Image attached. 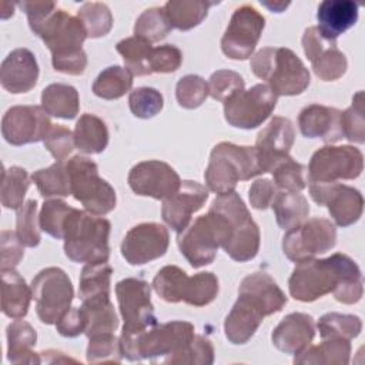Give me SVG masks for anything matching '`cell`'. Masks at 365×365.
<instances>
[{"label":"cell","instance_id":"cell-11","mask_svg":"<svg viewBox=\"0 0 365 365\" xmlns=\"http://www.w3.org/2000/svg\"><path fill=\"white\" fill-rule=\"evenodd\" d=\"M335 244V225L327 218L315 217L287 230L282 238V251L288 259L299 262L329 251Z\"/></svg>","mask_w":365,"mask_h":365},{"label":"cell","instance_id":"cell-59","mask_svg":"<svg viewBox=\"0 0 365 365\" xmlns=\"http://www.w3.org/2000/svg\"><path fill=\"white\" fill-rule=\"evenodd\" d=\"M87 328V319L84 315V311L81 307L78 308H70L57 322L56 329L60 335L67 338L78 336L80 334H84Z\"/></svg>","mask_w":365,"mask_h":365},{"label":"cell","instance_id":"cell-50","mask_svg":"<svg viewBox=\"0 0 365 365\" xmlns=\"http://www.w3.org/2000/svg\"><path fill=\"white\" fill-rule=\"evenodd\" d=\"M87 346V362L100 364V362H121L123 352L120 346V338L113 332L97 334L88 338Z\"/></svg>","mask_w":365,"mask_h":365},{"label":"cell","instance_id":"cell-26","mask_svg":"<svg viewBox=\"0 0 365 365\" xmlns=\"http://www.w3.org/2000/svg\"><path fill=\"white\" fill-rule=\"evenodd\" d=\"M317 20V29L321 34L329 40H336L356 23L358 4L351 0H325L318 6Z\"/></svg>","mask_w":365,"mask_h":365},{"label":"cell","instance_id":"cell-12","mask_svg":"<svg viewBox=\"0 0 365 365\" xmlns=\"http://www.w3.org/2000/svg\"><path fill=\"white\" fill-rule=\"evenodd\" d=\"M278 96L267 84L241 90L224 101V117L237 128L251 130L261 125L274 111Z\"/></svg>","mask_w":365,"mask_h":365},{"label":"cell","instance_id":"cell-20","mask_svg":"<svg viewBox=\"0 0 365 365\" xmlns=\"http://www.w3.org/2000/svg\"><path fill=\"white\" fill-rule=\"evenodd\" d=\"M208 200V190L191 180L181 181L180 188L164 200L161 215L164 222L177 232L185 230L194 212L200 211Z\"/></svg>","mask_w":365,"mask_h":365},{"label":"cell","instance_id":"cell-16","mask_svg":"<svg viewBox=\"0 0 365 365\" xmlns=\"http://www.w3.org/2000/svg\"><path fill=\"white\" fill-rule=\"evenodd\" d=\"M312 200L325 205L339 227L355 224L364 210V197L359 190L339 182H309Z\"/></svg>","mask_w":365,"mask_h":365},{"label":"cell","instance_id":"cell-37","mask_svg":"<svg viewBox=\"0 0 365 365\" xmlns=\"http://www.w3.org/2000/svg\"><path fill=\"white\" fill-rule=\"evenodd\" d=\"M259 240V228L254 220H250L244 224V227H240V230H237L231 235V238L222 248L227 255L234 261L247 262L255 258V255L258 254Z\"/></svg>","mask_w":365,"mask_h":365},{"label":"cell","instance_id":"cell-5","mask_svg":"<svg viewBox=\"0 0 365 365\" xmlns=\"http://www.w3.org/2000/svg\"><path fill=\"white\" fill-rule=\"evenodd\" d=\"M259 174L264 171L255 147L222 141L212 148L204 178L208 190L227 194L234 191L238 181H247Z\"/></svg>","mask_w":365,"mask_h":365},{"label":"cell","instance_id":"cell-45","mask_svg":"<svg viewBox=\"0 0 365 365\" xmlns=\"http://www.w3.org/2000/svg\"><path fill=\"white\" fill-rule=\"evenodd\" d=\"M171 29L173 27L164 7H151L144 10L137 17L134 24V36L141 37L148 43H157L167 37Z\"/></svg>","mask_w":365,"mask_h":365},{"label":"cell","instance_id":"cell-19","mask_svg":"<svg viewBox=\"0 0 365 365\" xmlns=\"http://www.w3.org/2000/svg\"><path fill=\"white\" fill-rule=\"evenodd\" d=\"M302 47L315 76L322 81H335L345 74L348 67L345 54L338 48L336 40L324 37L317 26L304 31Z\"/></svg>","mask_w":365,"mask_h":365},{"label":"cell","instance_id":"cell-53","mask_svg":"<svg viewBox=\"0 0 365 365\" xmlns=\"http://www.w3.org/2000/svg\"><path fill=\"white\" fill-rule=\"evenodd\" d=\"M128 106L131 113L138 118H153L164 106L163 94L153 87H138L130 93Z\"/></svg>","mask_w":365,"mask_h":365},{"label":"cell","instance_id":"cell-55","mask_svg":"<svg viewBox=\"0 0 365 365\" xmlns=\"http://www.w3.org/2000/svg\"><path fill=\"white\" fill-rule=\"evenodd\" d=\"M244 78L232 70H217L208 81V91L214 100L225 101L235 93L244 90Z\"/></svg>","mask_w":365,"mask_h":365},{"label":"cell","instance_id":"cell-58","mask_svg":"<svg viewBox=\"0 0 365 365\" xmlns=\"http://www.w3.org/2000/svg\"><path fill=\"white\" fill-rule=\"evenodd\" d=\"M24 245L13 231L3 230L0 234V267L14 269L24 255Z\"/></svg>","mask_w":365,"mask_h":365},{"label":"cell","instance_id":"cell-27","mask_svg":"<svg viewBox=\"0 0 365 365\" xmlns=\"http://www.w3.org/2000/svg\"><path fill=\"white\" fill-rule=\"evenodd\" d=\"M31 298V287L16 269H1V311L6 317L24 318Z\"/></svg>","mask_w":365,"mask_h":365},{"label":"cell","instance_id":"cell-51","mask_svg":"<svg viewBox=\"0 0 365 365\" xmlns=\"http://www.w3.org/2000/svg\"><path fill=\"white\" fill-rule=\"evenodd\" d=\"M210 96L208 83L197 74H188L178 80L175 87V97L182 108H197Z\"/></svg>","mask_w":365,"mask_h":365},{"label":"cell","instance_id":"cell-4","mask_svg":"<svg viewBox=\"0 0 365 365\" xmlns=\"http://www.w3.org/2000/svg\"><path fill=\"white\" fill-rule=\"evenodd\" d=\"M108 220L73 208L64 222V252L74 262L98 264L110 257Z\"/></svg>","mask_w":365,"mask_h":365},{"label":"cell","instance_id":"cell-2","mask_svg":"<svg viewBox=\"0 0 365 365\" xmlns=\"http://www.w3.org/2000/svg\"><path fill=\"white\" fill-rule=\"evenodd\" d=\"M289 294L301 302H312L332 292L342 304H356L364 294L358 264L342 252L322 259H304L297 264L289 279Z\"/></svg>","mask_w":365,"mask_h":365},{"label":"cell","instance_id":"cell-35","mask_svg":"<svg viewBox=\"0 0 365 365\" xmlns=\"http://www.w3.org/2000/svg\"><path fill=\"white\" fill-rule=\"evenodd\" d=\"M81 309L84 311L87 319L86 335L87 338L97 334L114 332L118 327V317L114 311V305L110 301V297L94 298L83 301Z\"/></svg>","mask_w":365,"mask_h":365},{"label":"cell","instance_id":"cell-8","mask_svg":"<svg viewBox=\"0 0 365 365\" xmlns=\"http://www.w3.org/2000/svg\"><path fill=\"white\" fill-rule=\"evenodd\" d=\"M73 197L93 215H106L115 208L114 188L98 175L94 161L74 155L66 163Z\"/></svg>","mask_w":365,"mask_h":365},{"label":"cell","instance_id":"cell-14","mask_svg":"<svg viewBox=\"0 0 365 365\" xmlns=\"http://www.w3.org/2000/svg\"><path fill=\"white\" fill-rule=\"evenodd\" d=\"M115 295L124 319L123 331H144L157 324L147 281L141 278L121 279L115 285Z\"/></svg>","mask_w":365,"mask_h":365},{"label":"cell","instance_id":"cell-33","mask_svg":"<svg viewBox=\"0 0 365 365\" xmlns=\"http://www.w3.org/2000/svg\"><path fill=\"white\" fill-rule=\"evenodd\" d=\"M271 207L279 228L289 230L299 225L309 214V204L299 191H279L275 194Z\"/></svg>","mask_w":365,"mask_h":365},{"label":"cell","instance_id":"cell-6","mask_svg":"<svg viewBox=\"0 0 365 365\" xmlns=\"http://www.w3.org/2000/svg\"><path fill=\"white\" fill-rule=\"evenodd\" d=\"M250 67L277 96H297L309 86L308 68L287 47H262L251 57Z\"/></svg>","mask_w":365,"mask_h":365},{"label":"cell","instance_id":"cell-41","mask_svg":"<svg viewBox=\"0 0 365 365\" xmlns=\"http://www.w3.org/2000/svg\"><path fill=\"white\" fill-rule=\"evenodd\" d=\"M188 275L177 265L163 267L153 279V288L165 302L177 304L182 301Z\"/></svg>","mask_w":365,"mask_h":365},{"label":"cell","instance_id":"cell-38","mask_svg":"<svg viewBox=\"0 0 365 365\" xmlns=\"http://www.w3.org/2000/svg\"><path fill=\"white\" fill-rule=\"evenodd\" d=\"M133 86V74L127 67L110 66L104 68L93 84V93L104 100L123 97Z\"/></svg>","mask_w":365,"mask_h":365},{"label":"cell","instance_id":"cell-43","mask_svg":"<svg viewBox=\"0 0 365 365\" xmlns=\"http://www.w3.org/2000/svg\"><path fill=\"white\" fill-rule=\"evenodd\" d=\"M305 171V167L289 157V154L279 157L268 168V173H271L274 177L275 187L285 191L304 190L307 187Z\"/></svg>","mask_w":365,"mask_h":365},{"label":"cell","instance_id":"cell-44","mask_svg":"<svg viewBox=\"0 0 365 365\" xmlns=\"http://www.w3.org/2000/svg\"><path fill=\"white\" fill-rule=\"evenodd\" d=\"M317 328L322 339L325 338L352 339L361 334L362 321L356 315L328 312L319 318Z\"/></svg>","mask_w":365,"mask_h":365},{"label":"cell","instance_id":"cell-13","mask_svg":"<svg viewBox=\"0 0 365 365\" xmlns=\"http://www.w3.org/2000/svg\"><path fill=\"white\" fill-rule=\"evenodd\" d=\"M265 27L264 16L251 4L237 7L221 38L222 53L232 60L251 57Z\"/></svg>","mask_w":365,"mask_h":365},{"label":"cell","instance_id":"cell-42","mask_svg":"<svg viewBox=\"0 0 365 365\" xmlns=\"http://www.w3.org/2000/svg\"><path fill=\"white\" fill-rule=\"evenodd\" d=\"M30 187V178L24 168L11 165L3 170L1 177V204L4 208L17 210L24 202L26 192Z\"/></svg>","mask_w":365,"mask_h":365},{"label":"cell","instance_id":"cell-25","mask_svg":"<svg viewBox=\"0 0 365 365\" xmlns=\"http://www.w3.org/2000/svg\"><path fill=\"white\" fill-rule=\"evenodd\" d=\"M341 111L322 106L309 104L298 115L299 131L307 138H321L325 143H336L344 138L339 124Z\"/></svg>","mask_w":365,"mask_h":365},{"label":"cell","instance_id":"cell-61","mask_svg":"<svg viewBox=\"0 0 365 365\" xmlns=\"http://www.w3.org/2000/svg\"><path fill=\"white\" fill-rule=\"evenodd\" d=\"M261 3L275 13H281L282 9H287L289 6V3H268V1H261Z\"/></svg>","mask_w":365,"mask_h":365},{"label":"cell","instance_id":"cell-10","mask_svg":"<svg viewBox=\"0 0 365 365\" xmlns=\"http://www.w3.org/2000/svg\"><path fill=\"white\" fill-rule=\"evenodd\" d=\"M364 170V155L354 145H325L317 150L308 165L309 182L355 180Z\"/></svg>","mask_w":365,"mask_h":365},{"label":"cell","instance_id":"cell-30","mask_svg":"<svg viewBox=\"0 0 365 365\" xmlns=\"http://www.w3.org/2000/svg\"><path fill=\"white\" fill-rule=\"evenodd\" d=\"M351 344L345 338H325L319 345L307 346L297 354L294 364L346 365L349 362Z\"/></svg>","mask_w":365,"mask_h":365},{"label":"cell","instance_id":"cell-56","mask_svg":"<svg viewBox=\"0 0 365 365\" xmlns=\"http://www.w3.org/2000/svg\"><path fill=\"white\" fill-rule=\"evenodd\" d=\"M74 133L64 125H53L44 138V147L57 161H64L74 150Z\"/></svg>","mask_w":365,"mask_h":365},{"label":"cell","instance_id":"cell-48","mask_svg":"<svg viewBox=\"0 0 365 365\" xmlns=\"http://www.w3.org/2000/svg\"><path fill=\"white\" fill-rule=\"evenodd\" d=\"M339 124L342 135L356 144L365 143V120H364V93L358 91L354 98L352 104L345 110L341 111Z\"/></svg>","mask_w":365,"mask_h":365},{"label":"cell","instance_id":"cell-54","mask_svg":"<svg viewBox=\"0 0 365 365\" xmlns=\"http://www.w3.org/2000/svg\"><path fill=\"white\" fill-rule=\"evenodd\" d=\"M214 362V346L202 335H194L191 342L178 354L168 358L164 364H200L211 365Z\"/></svg>","mask_w":365,"mask_h":365},{"label":"cell","instance_id":"cell-39","mask_svg":"<svg viewBox=\"0 0 365 365\" xmlns=\"http://www.w3.org/2000/svg\"><path fill=\"white\" fill-rule=\"evenodd\" d=\"M117 51L121 54L125 67L133 76H148L151 74L150 58L153 46L147 40L133 36L117 43Z\"/></svg>","mask_w":365,"mask_h":365},{"label":"cell","instance_id":"cell-22","mask_svg":"<svg viewBox=\"0 0 365 365\" xmlns=\"http://www.w3.org/2000/svg\"><path fill=\"white\" fill-rule=\"evenodd\" d=\"M38 78L36 56L29 48H16L7 54L0 67V83L11 94L27 93Z\"/></svg>","mask_w":365,"mask_h":365},{"label":"cell","instance_id":"cell-29","mask_svg":"<svg viewBox=\"0 0 365 365\" xmlns=\"http://www.w3.org/2000/svg\"><path fill=\"white\" fill-rule=\"evenodd\" d=\"M36 329L23 319L7 327V359L11 364H40L41 358L31 348L36 345Z\"/></svg>","mask_w":365,"mask_h":365},{"label":"cell","instance_id":"cell-15","mask_svg":"<svg viewBox=\"0 0 365 365\" xmlns=\"http://www.w3.org/2000/svg\"><path fill=\"white\" fill-rule=\"evenodd\" d=\"M53 124L41 106H14L1 118L3 138L11 145L44 141Z\"/></svg>","mask_w":365,"mask_h":365},{"label":"cell","instance_id":"cell-1","mask_svg":"<svg viewBox=\"0 0 365 365\" xmlns=\"http://www.w3.org/2000/svg\"><path fill=\"white\" fill-rule=\"evenodd\" d=\"M19 6L26 11L31 31L51 51L54 70L70 76L83 74L87 54L81 44L88 36L81 20L53 1H20Z\"/></svg>","mask_w":365,"mask_h":365},{"label":"cell","instance_id":"cell-31","mask_svg":"<svg viewBox=\"0 0 365 365\" xmlns=\"http://www.w3.org/2000/svg\"><path fill=\"white\" fill-rule=\"evenodd\" d=\"M41 107L48 115L73 120L78 114V93L70 84L53 83L41 93Z\"/></svg>","mask_w":365,"mask_h":365},{"label":"cell","instance_id":"cell-3","mask_svg":"<svg viewBox=\"0 0 365 365\" xmlns=\"http://www.w3.org/2000/svg\"><path fill=\"white\" fill-rule=\"evenodd\" d=\"M194 338V325L187 321L155 324L144 331H121L120 346L128 361L165 362Z\"/></svg>","mask_w":365,"mask_h":365},{"label":"cell","instance_id":"cell-40","mask_svg":"<svg viewBox=\"0 0 365 365\" xmlns=\"http://www.w3.org/2000/svg\"><path fill=\"white\" fill-rule=\"evenodd\" d=\"M113 268L107 262L86 264L80 275V299L88 301L101 297H110V279Z\"/></svg>","mask_w":365,"mask_h":365},{"label":"cell","instance_id":"cell-52","mask_svg":"<svg viewBox=\"0 0 365 365\" xmlns=\"http://www.w3.org/2000/svg\"><path fill=\"white\" fill-rule=\"evenodd\" d=\"M71 210H73V207H70L67 202H64L61 200L44 201L40 215H38L40 228L46 234H48L57 240H63L64 222Z\"/></svg>","mask_w":365,"mask_h":365},{"label":"cell","instance_id":"cell-49","mask_svg":"<svg viewBox=\"0 0 365 365\" xmlns=\"http://www.w3.org/2000/svg\"><path fill=\"white\" fill-rule=\"evenodd\" d=\"M40 221L37 217V201L27 200L17 208L16 234L24 247L34 248L40 244Z\"/></svg>","mask_w":365,"mask_h":365},{"label":"cell","instance_id":"cell-46","mask_svg":"<svg viewBox=\"0 0 365 365\" xmlns=\"http://www.w3.org/2000/svg\"><path fill=\"white\" fill-rule=\"evenodd\" d=\"M218 278L212 272H198L188 277L182 301L192 307H205L218 295Z\"/></svg>","mask_w":365,"mask_h":365},{"label":"cell","instance_id":"cell-36","mask_svg":"<svg viewBox=\"0 0 365 365\" xmlns=\"http://www.w3.org/2000/svg\"><path fill=\"white\" fill-rule=\"evenodd\" d=\"M31 181L44 198L67 197L71 194L70 177L64 161H56L47 168L34 171L31 174Z\"/></svg>","mask_w":365,"mask_h":365},{"label":"cell","instance_id":"cell-57","mask_svg":"<svg viewBox=\"0 0 365 365\" xmlns=\"http://www.w3.org/2000/svg\"><path fill=\"white\" fill-rule=\"evenodd\" d=\"M182 63V53L174 44H163L153 48L150 58L151 73H174Z\"/></svg>","mask_w":365,"mask_h":365},{"label":"cell","instance_id":"cell-17","mask_svg":"<svg viewBox=\"0 0 365 365\" xmlns=\"http://www.w3.org/2000/svg\"><path fill=\"white\" fill-rule=\"evenodd\" d=\"M127 181L137 195L163 201L171 197L181 185L177 171L160 160H147L135 164L130 170Z\"/></svg>","mask_w":365,"mask_h":365},{"label":"cell","instance_id":"cell-24","mask_svg":"<svg viewBox=\"0 0 365 365\" xmlns=\"http://www.w3.org/2000/svg\"><path fill=\"white\" fill-rule=\"evenodd\" d=\"M314 335L315 324L312 317L304 312H292L274 328L271 339L278 351L297 355L309 346Z\"/></svg>","mask_w":365,"mask_h":365},{"label":"cell","instance_id":"cell-23","mask_svg":"<svg viewBox=\"0 0 365 365\" xmlns=\"http://www.w3.org/2000/svg\"><path fill=\"white\" fill-rule=\"evenodd\" d=\"M295 141L292 121L285 117H274L257 135L255 150L258 151L262 171L268 173L269 165L279 157L288 155Z\"/></svg>","mask_w":365,"mask_h":365},{"label":"cell","instance_id":"cell-32","mask_svg":"<svg viewBox=\"0 0 365 365\" xmlns=\"http://www.w3.org/2000/svg\"><path fill=\"white\" fill-rule=\"evenodd\" d=\"M74 141L81 153L100 154L108 144V128L100 117L86 113L76 123Z\"/></svg>","mask_w":365,"mask_h":365},{"label":"cell","instance_id":"cell-18","mask_svg":"<svg viewBox=\"0 0 365 365\" xmlns=\"http://www.w3.org/2000/svg\"><path fill=\"white\" fill-rule=\"evenodd\" d=\"M170 244V235L158 222H141L128 230L121 242V255L130 265H143L163 257Z\"/></svg>","mask_w":365,"mask_h":365},{"label":"cell","instance_id":"cell-47","mask_svg":"<svg viewBox=\"0 0 365 365\" xmlns=\"http://www.w3.org/2000/svg\"><path fill=\"white\" fill-rule=\"evenodd\" d=\"M77 17L81 20L87 36L91 38L103 37L108 34L113 27V16L107 4L98 1L84 3L78 11Z\"/></svg>","mask_w":365,"mask_h":365},{"label":"cell","instance_id":"cell-7","mask_svg":"<svg viewBox=\"0 0 365 365\" xmlns=\"http://www.w3.org/2000/svg\"><path fill=\"white\" fill-rule=\"evenodd\" d=\"M234 230V222L222 212L210 207L205 215L198 217L185 230L178 232L180 252L192 268H201L214 261L218 247H224Z\"/></svg>","mask_w":365,"mask_h":365},{"label":"cell","instance_id":"cell-21","mask_svg":"<svg viewBox=\"0 0 365 365\" xmlns=\"http://www.w3.org/2000/svg\"><path fill=\"white\" fill-rule=\"evenodd\" d=\"M238 298L251 304L264 317L279 312L287 304V297L282 289L271 275L264 271L252 272L241 281Z\"/></svg>","mask_w":365,"mask_h":365},{"label":"cell","instance_id":"cell-60","mask_svg":"<svg viewBox=\"0 0 365 365\" xmlns=\"http://www.w3.org/2000/svg\"><path fill=\"white\" fill-rule=\"evenodd\" d=\"M248 192L250 202L255 210H267L277 194V187L271 180L259 178L252 182Z\"/></svg>","mask_w":365,"mask_h":365},{"label":"cell","instance_id":"cell-28","mask_svg":"<svg viewBox=\"0 0 365 365\" xmlns=\"http://www.w3.org/2000/svg\"><path fill=\"white\" fill-rule=\"evenodd\" d=\"M264 315L251 304L238 298L224 321V332L227 339L234 345H242L251 339Z\"/></svg>","mask_w":365,"mask_h":365},{"label":"cell","instance_id":"cell-9","mask_svg":"<svg viewBox=\"0 0 365 365\" xmlns=\"http://www.w3.org/2000/svg\"><path fill=\"white\" fill-rule=\"evenodd\" d=\"M36 312L43 324H56L71 307L74 289L68 275L57 267L41 269L31 281Z\"/></svg>","mask_w":365,"mask_h":365},{"label":"cell","instance_id":"cell-34","mask_svg":"<svg viewBox=\"0 0 365 365\" xmlns=\"http://www.w3.org/2000/svg\"><path fill=\"white\" fill-rule=\"evenodd\" d=\"M214 4V1L204 0H170L164 4V11L173 29L187 31L197 27Z\"/></svg>","mask_w":365,"mask_h":365}]
</instances>
